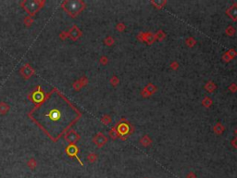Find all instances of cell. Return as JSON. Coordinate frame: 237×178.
<instances>
[{
	"label": "cell",
	"instance_id": "15",
	"mask_svg": "<svg viewBox=\"0 0 237 178\" xmlns=\"http://www.w3.org/2000/svg\"><path fill=\"white\" fill-rule=\"evenodd\" d=\"M68 37H69V35H68V32H67V31H62V32L59 34V38L62 40V41L66 40Z\"/></svg>",
	"mask_w": 237,
	"mask_h": 178
},
{
	"label": "cell",
	"instance_id": "13",
	"mask_svg": "<svg viewBox=\"0 0 237 178\" xmlns=\"http://www.w3.org/2000/svg\"><path fill=\"white\" fill-rule=\"evenodd\" d=\"M82 86H83V84H82L81 80H78V81L74 82V84H72V87L74 88V90H76V91H79Z\"/></svg>",
	"mask_w": 237,
	"mask_h": 178
},
{
	"label": "cell",
	"instance_id": "16",
	"mask_svg": "<svg viewBox=\"0 0 237 178\" xmlns=\"http://www.w3.org/2000/svg\"><path fill=\"white\" fill-rule=\"evenodd\" d=\"M100 62L102 64H105L107 62V58H105V57H103V58H101V60H100Z\"/></svg>",
	"mask_w": 237,
	"mask_h": 178
},
{
	"label": "cell",
	"instance_id": "3",
	"mask_svg": "<svg viewBox=\"0 0 237 178\" xmlns=\"http://www.w3.org/2000/svg\"><path fill=\"white\" fill-rule=\"evenodd\" d=\"M46 1L44 0H24L20 2V6L29 14V16H34L36 13L45 6Z\"/></svg>",
	"mask_w": 237,
	"mask_h": 178
},
{
	"label": "cell",
	"instance_id": "5",
	"mask_svg": "<svg viewBox=\"0 0 237 178\" xmlns=\"http://www.w3.org/2000/svg\"><path fill=\"white\" fill-rule=\"evenodd\" d=\"M65 152L66 154H67L69 157H75L79 162H80V164L82 166V162H81V160L79 159L78 157V152H79V149L77 148V146L75 144H69L67 148H66L65 149Z\"/></svg>",
	"mask_w": 237,
	"mask_h": 178
},
{
	"label": "cell",
	"instance_id": "7",
	"mask_svg": "<svg viewBox=\"0 0 237 178\" xmlns=\"http://www.w3.org/2000/svg\"><path fill=\"white\" fill-rule=\"evenodd\" d=\"M64 138L66 141L69 142V144H75L76 142L80 139V136H79L75 131L69 130L65 134Z\"/></svg>",
	"mask_w": 237,
	"mask_h": 178
},
{
	"label": "cell",
	"instance_id": "9",
	"mask_svg": "<svg viewBox=\"0 0 237 178\" xmlns=\"http://www.w3.org/2000/svg\"><path fill=\"white\" fill-rule=\"evenodd\" d=\"M106 141H107V138L105 137L102 134L99 133L98 135H96L95 137H94V142L97 145L98 147H101V146H103L105 143H106Z\"/></svg>",
	"mask_w": 237,
	"mask_h": 178
},
{
	"label": "cell",
	"instance_id": "2",
	"mask_svg": "<svg viewBox=\"0 0 237 178\" xmlns=\"http://www.w3.org/2000/svg\"><path fill=\"white\" fill-rule=\"evenodd\" d=\"M61 8L69 16L74 18L84 10L85 4L83 1H81V0H65L61 4Z\"/></svg>",
	"mask_w": 237,
	"mask_h": 178
},
{
	"label": "cell",
	"instance_id": "4",
	"mask_svg": "<svg viewBox=\"0 0 237 178\" xmlns=\"http://www.w3.org/2000/svg\"><path fill=\"white\" fill-rule=\"evenodd\" d=\"M46 95L44 94V92L42 91L41 86H38L31 93V95H29V99L33 102V103L38 104L40 103L41 101H43V99H45Z\"/></svg>",
	"mask_w": 237,
	"mask_h": 178
},
{
	"label": "cell",
	"instance_id": "14",
	"mask_svg": "<svg viewBox=\"0 0 237 178\" xmlns=\"http://www.w3.org/2000/svg\"><path fill=\"white\" fill-rule=\"evenodd\" d=\"M96 159H97V156L95 153H90L87 156V160H88L90 162H95L96 161Z\"/></svg>",
	"mask_w": 237,
	"mask_h": 178
},
{
	"label": "cell",
	"instance_id": "6",
	"mask_svg": "<svg viewBox=\"0 0 237 178\" xmlns=\"http://www.w3.org/2000/svg\"><path fill=\"white\" fill-rule=\"evenodd\" d=\"M20 73L24 79L28 80L34 74V69L30 64H25L24 66L21 67Z\"/></svg>",
	"mask_w": 237,
	"mask_h": 178
},
{
	"label": "cell",
	"instance_id": "12",
	"mask_svg": "<svg viewBox=\"0 0 237 178\" xmlns=\"http://www.w3.org/2000/svg\"><path fill=\"white\" fill-rule=\"evenodd\" d=\"M33 18L32 16H26L24 18V20H23V22H24V24L26 27H30V26H32L33 23Z\"/></svg>",
	"mask_w": 237,
	"mask_h": 178
},
{
	"label": "cell",
	"instance_id": "11",
	"mask_svg": "<svg viewBox=\"0 0 237 178\" xmlns=\"http://www.w3.org/2000/svg\"><path fill=\"white\" fill-rule=\"evenodd\" d=\"M27 166L31 169V170H34L37 167V162L34 158H31L30 160H28L27 162Z\"/></svg>",
	"mask_w": 237,
	"mask_h": 178
},
{
	"label": "cell",
	"instance_id": "8",
	"mask_svg": "<svg viewBox=\"0 0 237 178\" xmlns=\"http://www.w3.org/2000/svg\"><path fill=\"white\" fill-rule=\"evenodd\" d=\"M68 35H69V37L72 40V41H76V40H78L82 36V33L81 32V30L79 29L76 25H74L73 27L68 32Z\"/></svg>",
	"mask_w": 237,
	"mask_h": 178
},
{
	"label": "cell",
	"instance_id": "10",
	"mask_svg": "<svg viewBox=\"0 0 237 178\" xmlns=\"http://www.w3.org/2000/svg\"><path fill=\"white\" fill-rule=\"evenodd\" d=\"M10 107L6 102H0V114L5 115L10 111Z\"/></svg>",
	"mask_w": 237,
	"mask_h": 178
},
{
	"label": "cell",
	"instance_id": "1",
	"mask_svg": "<svg viewBox=\"0 0 237 178\" xmlns=\"http://www.w3.org/2000/svg\"><path fill=\"white\" fill-rule=\"evenodd\" d=\"M28 116L52 141L57 142L78 121L81 113L63 94L53 88Z\"/></svg>",
	"mask_w": 237,
	"mask_h": 178
}]
</instances>
